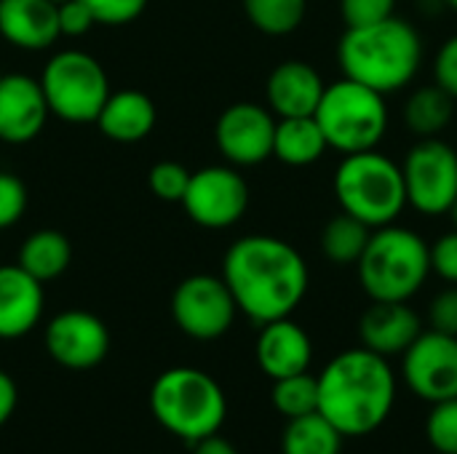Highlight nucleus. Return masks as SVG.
Listing matches in <instances>:
<instances>
[{
    "label": "nucleus",
    "mask_w": 457,
    "mask_h": 454,
    "mask_svg": "<svg viewBox=\"0 0 457 454\" xmlns=\"http://www.w3.org/2000/svg\"><path fill=\"white\" fill-rule=\"evenodd\" d=\"M329 150L327 136L313 115L303 118H281L276 120V136H273V155L287 166H311L321 161V155Z\"/></svg>",
    "instance_id": "nucleus-22"
},
{
    "label": "nucleus",
    "mask_w": 457,
    "mask_h": 454,
    "mask_svg": "<svg viewBox=\"0 0 457 454\" xmlns=\"http://www.w3.org/2000/svg\"><path fill=\"white\" fill-rule=\"evenodd\" d=\"M83 3L88 5L96 24H107V27L129 24L139 19L142 11L147 8V0H83Z\"/></svg>",
    "instance_id": "nucleus-31"
},
{
    "label": "nucleus",
    "mask_w": 457,
    "mask_h": 454,
    "mask_svg": "<svg viewBox=\"0 0 457 454\" xmlns=\"http://www.w3.org/2000/svg\"><path fill=\"white\" fill-rule=\"evenodd\" d=\"M455 112V99L439 86H420L410 94L407 104H404V126L418 136V139H428V136H439Z\"/></svg>",
    "instance_id": "nucleus-24"
},
{
    "label": "nucleus",
    "mask_w": 457,
    "mask_h": 454,
    "mask_svg": "<svg viewBox=\"0 0 457 454\" xmlns=\"http://www.w3.org/2000/svg\"><path fill=\"white\" fill-rule=\"evenodd\" d=\"M220 153L236 166H257L273 155L276 118L268 107L254 102L230 104L214 128Z\"/></svg>",
    "instance_id": "nucleus-14"
},
{
    "label": "nucleus",
    "mask_w": 457,
    "mask_h": 454,
    "mask_svg": "<svg viewBox=\"0 0 457 454\" xmlns=\"http://www.w3.org/2000/svg\"><path fill=\"white\" fill-rule=\"evenodd\" d=\"M370 235H372L370 225H364L361 219L343 211L324 225L321 252L329 262L348 268V265H356L361 260V254L370 244Z\"/></svg>",
    "instance_id": "nucleus-26"
},
{
    "label": "nucleus",
    "mask_w": 457,
    "mask_h": 454,
    "mask_svg": "<svg viewBox=\"0 0 457 454\" xmlns=\"http://www.w3.org/2000/svg\"><path fill=\"white\" fill-rule=\"evenodd\" d=\"M46 351L64 369H94L110 353V332L88 310H64L46 326Z\"/></svg>",
    "instance_id": "nucleus-13"
},
{
    "label": "nucleus",
    "mask_w": 457,
    "mask_h": 454,
    "mask_svg": "<svg viewBox=\"0 0 457 454\" xmlns=\"http://www.w3.org/2000/svg\"><path fill=\"white\" fill-rule=\"evenodd\" d=\"M450 217H453V222H455V230H457V201L453 203V209H450Z\"/></svg>",
    "instance_id": "nucleus-40"
},
{
    "label": "nucleus",
    "mask_w": 457,
    "mask_h": 454,
    "mask_svg": "<svg viewBox=\"0 0 457 454\" xmlns=\"http://www.w3.org/2000/svg\"><path fill=\"white\" fill-rule=\"evenodd\" d=\"M193 454H238V450L220 433H212L193 444Z\"/></svg>",
    "instance_id": "nucleus-39"
},
{
    "label": "nucleus",
    "mask_w": 457,
    "mask_h": 454,
    "mask_svg": "<svg viewBox=\"0 0 457 454\" xmlns=\"http://www.w3.org/2000/svg\"><path fill=\"white\" fill-rule=\"evenodd\" d=\"M335 195L345 214L361 219L372 230L394 225L407 206L402 163L378 153V147L351 153L337 166Z\"/></svg>",
    "instance_id": "nucleus-6"
},
{
    "label": "nucleus",
    "mask_w": 457,
    "mask_h": 454,
    "mask_svg": "<svg viewBox=\"0 0 457 454\" xmlns=\"http://www.w3.org/2000/svg\"><path fill=\"white\" fill-rule=\"evenodd\" d=\"M428 324L434 332L457 337V286L442 289L428 305Z\"/></svg>",
    "instance_id": "nucleus-34"
},
{
    "label": "nucleus",
    "mask_w": 457,
    "mask_h": 454,
    "mask_svg": "<svg viewBox=\"0 0 457 454\" xmlns=\"http://www.w3.org/2000/svg\"><path fill=\"white\" fill-rule=\"evenodd\" d=\"M254 356H257L260 369L270 380H281V377H292V375L311 369L313 343L300 324H295L292 318H278V321L262 324Z\"/></svg>",
    "instance_id": "nucleus-17"
},
{
    "label": "nucleus",
    "mask_w": 457,
    "mask_h": 454,
    "mask_svg": "<svg viewBox=\"0 0 457 454\" xmlns=\"http://www.w3.org/2000/svg\"><path fill=\"white\" fill-rule=\"evenodd\" d=\"M94 123L112 142H139L155 128V104L137 88L110 91Z\"/></svg>",
    "instance_id": "nucleus-21"
},
{
    "label": "nucleus",
    "mask_w": 457,
    "mask_h": 454,
    "mask_svg": "<svg viewBox=\"0 0 457 454\" xmlns=\"http://www.w3.org/2000/svg\"><path fill=\"white\" fill-rule=\"evenodd\" d=\"M48 104L40 80L29 75H0V139L8 144H24L35 139L46 120Z\"/></svg>",
    "instance_id": "nucleus-15"
},
{
    "label": "nucleus",
    "mask_w": 457,
    "mask_h": 454,
    "mask_svg": "<svg viewBox=\"0 0 457 454\" xmlns=\"http://www.w3.org/2000/svg\"><path fill=\"white\" fill-rule=\"evenodd\" d=\"M431 273L457 286V230L445 233L431 246Z\"/></svg>",
    "instance_id": "nucleus-36"
},
{
    "label": "nucleus",
    "mask_w": 457,
    "mask_h": 454,
    "mask_svg": "<svg viewBox=\"0 0 457 454\" xmlns=\"http://www.w3.org/2000/svg\"><path fill=\"white\" fill-rule=\"evenodd\" d=\"M396 0H340L345 27H364L394 16Z\"/></svg>",
    "instance_id": "nucleus-33"
},
{
    "label": "nucleus",
    "mask_w": 457,
    "mask_h": 454,
    "mask_svg": "<svg viewBox=\"0 0 457 454\" xmlns=\"http://www.w3.org/2000/svg\"><path fill=\"white\" fill-rule=\"evenodd\" d=\"M0 35L24 51H43L56 43L59 19L54 0H0Z\"/></svg>",
    "instance_id": "nucleus-20"
},
{
    "label": "nucleus",
    "mask_w": 457,
    "mask_h": 454,
    "mask_svg": "<svg viewBox=\"0 0 457 454\" xmlns=\"http://www.w3.org/2000/svg\"><path fill=\"white\" fill-rule=\"evenodd\" d=\"M445 5H447V8H453V11H457V0H445Z\"/></svg>",
    "instance_id": "nucleus-41"
},
{
    "label": "nucleus",
    "mask_w": 457,
    "mask_h": 454,
    "mask_svg": "<svg viewBox=\"0 0 457 454\" xmlns=\"http://www.w3.org/2000/svg\"><path fill=\"white\" fill-rule=\"evenodd\" d=\"M54 3H64V0H54Z\"/></svg>",
    "instance_id": "nucleus-42"
},
{
    "label": "nucleus",
    "mask_w": 457,
    "mask_h": 454,
    "mask_svg": "<svg viewBox=\"0 0 457 454\" xmlns=\"http://www.w3.org/2000/svg\"><path fill=\"white\" fill-rule=\"evenodd\" d=\"M19 393H16V383L0 369V428L11 420L13 409H16Z\"/></svg>",
    "instance_id": "nucleus-38"
},
{
    "label": "nucleus",
    "mask_w": 457,
    "mask_h": 454,
    "mask_svg": "<svg viewBox=\"0 0 457 454\" xmlns=\"http://www.w3.org/2000/svg\"><path fill=\"white\" fill-rule=\"evenodd\" d=\"M222 281L238 310L262 326L289 318L300 308L311 276L303 254L292 244L276 235H246L228 249Z\"/></svg>",
    "instance_id": "nucleus-1"
},
{
    "label": "nucleus",
    "mask_w": 457,
    "mask_h": 454,
    "mask_svg": "<svg viewBox=\"0 0 457 454\" xmlns=\"http://www.w3.org/2000/svg\"><path fill=\"white\" fill-rule=\"evenodd\" d=\"M434 75H436V83L457 99V35L447 37L445 45L439 48L436 59H434Z\"/></svg>",
    "instance_id": "nucleus-37"
},
{
    "label": "nucleus",
    "mask_w": 457,
    "mask_h": 454,
    "mask_svg": "<svg viewBox=\"0 0 457 454\" xmlns=\"http://www.w3.org/2000/svg\"><path fill=\"white\" fill-rule=\"evenodd\" d=\"M27 211V187L19 177L0 171V230L16 225Z\"/></svg>",
    "instance_id": "nucleus-32"
},
{
    "label": "nucleus",
    "mask_w": 457,
    "mask_h": 454,
    "mask_svg": "<svg viewBox=\"0 0 457 454\" xmlns=\"http://www.w3.org/2000/svg\"><path fill=\"white\" fill-rule=\"evenodd\" d=\"M337 62L345 78L388 96L415 80L423 64V37L396 13L375 24L345 27Z\"/></svg>",
    "instance_id": "nucleus-3"
},
{
    "label": "nucleus",
    "mask_w": 457,
    "mask_h": 454,
    "mask_svg": "<svg viewBox=\"0 0 457 454\" xmlns=\"http://www.w3.org/2000/svg\"><path fill=\"white\" fill-rule=\"evenodd\" d=\"M420 332L423 321L410 302H372L359 321L361 345L386 359L402 356Z\"/></svg>",
    "instance_id": "nucleus-16"
},
{
    "label": "nucleus",
    "mask_w": 457,
    "mask_h": 454,
    "mask_svg": "<svg viewBox=\"0 0 457 454\" xmlns=\"http://www.w3.org/2000/svg\"><path fill=\"white\" fill-rule=\"evenodd\" d=\"M407 206L426 217L450 214L457 201V150L439 136L418 139L404 163Z\"/></svg>",
    "instance_id": "nucleus-9"
},
{
    "label": "nucleus",
    "mask_w": 457,
    "mask_h": 454,
    "mask_svg": "<svg viewBox=\"0 0 457 454\" xmlns=\"http://www.w3.org/2000/svg\"><path fill=\"white\" fill-rule=\"evenodd\" d=\"M402 377L428 404L457 399V337L434 329L420 332L402 353Z\"/></svg>",
    "instance_id": "nucleus-12"
},
{
    "label": "nucleus",
    "mask_w": 457,
    "mask_h": 454,
    "mask_svg": "<svg viewBox=\"0 0 457 454\" xmlns=\"http://www.w3.org/2000/svg\"><path fill=\"white\" fill-rule=\"evenodd\" d=\"M324 80L316 72L313 64L289 59L281 62L270 75H268V107L278 118H303L313 115L321 96H324Z\"/></svg>",
    "instance_id": "nucleus-18"
},
{
    "label": "nucleus",
    "mask_w": 457,
    "mask_h": 454,
    "mask_svg": "<svg viewBox=\"0 0 457 454\" xmlns=\"http://www.w3.org/2000/svg\"><path fill=\"white\" fill-rule=\"evenodd\" d=\"M356 268L372 302H410L431 276V246L410 227H375Z\"/></svg>",
    "instance_id": "nucleus-4"
},
{
    "label": "nucleus",
    "mask_w": 457,
    "mask_h": 454,
    "mask_svg": "<svg viewBox=\"0 0 457 454\" xmlns=\"http://www.w3.org/2000/svg\"><path fill=\"white\" fill-rule=\"evenodd\" d=\"M313 118L319 120L327 144L343 155L375 150L388 131L386 96L351 78L324 88Z\"/></svg>",
    "instance_id": "nucleus-7"
},
{
    "label": "nucleus",
    "mask_w": 457,
    "mask_h": 454,
    "mask_svg": "<svg viewBox=\"0 0 457 454\" xmlns=\"http://www.w3.org/2000/svg\"><path fill=\"white\" fill-rule=\"evenodd\" d=\"M270 401L276 412L287 420L319 412V380L311 372H300L292 377L273 380Z\"/></svg>",
    "instance_id": "nucleus-27"
},
{
    "label": "nucleus",
    "mask_w": 457,
    "mask_h": 454,
    "mask_svg": "<svg viewBox=\"0 0 457 454\" xmlns=\"http://www.w3.org/2000/svg\"><path fill=\"white\" fill-rule=\"evenodd\" d=\"M316 380L319 412L345 439H364L380 431L396 407L391 361L364 345L337 353Z\"/></svg>",
    "instance_id": "nucleus-2"
},
{
    "label": "nucleus",
    "mask_w": 457,
    "mask_h": 454,
    "mask_svg": "<svg viewBox=\"0 0 457 454\" xmlns=\"http://www.w3.org/2000/svg\"><path fill=\"white\" fill-rule=\"evenodd\" d=\"M426 442L439 454H457V399L431 404L426 417Z\"/></svg>",
    "instance_id": "nucleus-29"
},
{
    "label": "nucleus",
    "mask_w": 457,
    "mask_h": 454,
    "mask_svg": "<svg viewBox=\"0 0 457 454\" xmlns=\"http://www.w3.org/2000/svg\"><path fill=\"white\" fill-rule=\"evenodd\" d=\"M244 11L260 32L289 35L303 24L308 0H244Z\"/></svg>",
    "instance_id": "nucleus-28"
},
{
    "label": "nucleus",
    "mask_w": 457,
    "mask_h": 454,
    "mask_svg": "<svg viewBox=\"0 0 457 454\" xmlns=\"http://www.w3.org/2000/svg\"><path fill=\"white\" fill-rule=\"evenodd\" d=\"M48 112L67 123H94L110 96L104 67L86 51H59L40 75Z\"/></svg>",
    "instance_id": "nucleus-8"
},
{
    "label": "nucleus",
    "mask_w": 457,
    "mask_h": 454,
    "mask_svg": "<svg viewBox=\"0 0 457 454\" xmlns=\"http://www.w3.org/2000/svg\"><path fill=\"white\" fill-rule=\"evenodd\" d=\"M150 412L161 428L195 444L220 433L228 417V399L212 375L193 367H174L155 377L150 388Z\"/></svg>",
    "instance_id": "nucleus-5"
},
{
    "label": "nucleus",
    "mask_w": 457,
    "mask_h": 454,
    "mask_svg": "<svg viewBox=\"0 0 457 454\" xmlns=\"http://www.w3.org/2000/svg\"><path fill=\"white\" fill-rule=\"evenodd\" d=\"M72 262V246L59 230H35L24 238L19 249V268L27 270L35 281L46 284L59 278Z\"/></svg>",
    "instance_id": "nucleus-23"
},
{
    "label": "nucleus",
    "mask_w": 457,
    "mask_h": 454,
    "mask_svg": "<svg viewBox=\"0 0 457 454\" xmlns=\"http://www.w3.org/2000/svg\"><path fill=\"white\" fill-rule=\"evenodd\" d=\"M343 442L345 436L321 412H311L287 420L281 454H343Z\"/></svg>",
    "instance_id": "nucleus-25"
},
{
    "label": "nucleus",
    "mask_w": 457,
    "mask_h": 454,
    "mask_svg": "<svg viewBox=\"0 0 457 454\" xmlns=\"http://www.w3.org/2000/svg\"><path fill=\"white\" fill-rule=\"evenodd\" d=\"M56 19H59V35H67V37H80L96 24V19L91 16L83 0L56 3Z\"/></svg>",
    "instance_id": "nucleus-35"
},
{
    "label": "nucleus",
    "mask_w": 457,
    "mask_h": 454,
    "mask_svg": "<svg viewBox=\"0 0 457 454\" xmlns=\"http://www.w3.org/2000/svg\"><path fill=\"white\" fill-rule=\"evenodd\" d=\"M238 305L228 284L209 273L187 276L171 294V316L177 326L201 343L220 340L236 321Z\"/></svg>",
    "instance_id": "nucleus-10"
},
{
    "label": "nucleus",
    "mask_w": 457,
    "mask_h": 454,
    "mask_svg": "<svg viewBox=\"0 0 457 454\" xmlns=\"http://www.w3.org/2000/svg\"><path fill=\"white\" fill-rule=\"evenodd\" d=\"M43 284L19 265L0 268V340L29 334L43 316Z\"/></svg>",
    "instance_id": "nucleus-19"
},
{
    "label": "nucleus",
    "mask_w": 457,
    "mask_h": 454,
    "mask_svg": "<svg viewBox=\"0 0 457 454\" xmlns=\"http://www.w3.org/2000/svg\"><path fill=\"white\" fill-rule=\"evenodd\" d=\"M182 206L195 225L225 230L244 217L249 206V185L230 166H206L190 174Z\"/></svg>",
    "instance_id": "nucleus-11"
},
{
    "label": "nucleus",
    "mask_w": 457,
    "mask_h": 454,
    "mask_svg": "<svg viewBox=\"0 0 457 454\" xmlns=\"http://www.w3.org/2000/svg\"><path fill=\"white\" fill-rule=\"evenodd\" d=\"M150 190L161 198V201H171V203H182L185 190L190 185V171L177 163V161H161L150 169L147 177Z\"/></svg>",
    "instance_id": "nucleus-30"
}]
</instances>
